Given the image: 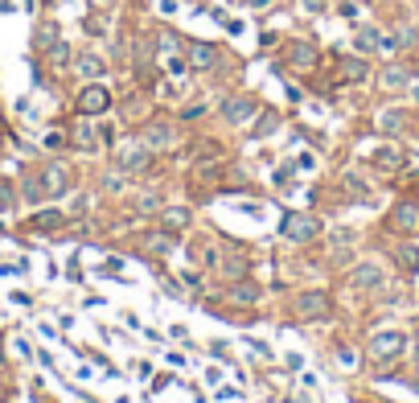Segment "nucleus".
I'll use <instances>...</instances> for the list:
<instances>
[{"mask_svg":"<svg viewBox=\"0 0 419 403\" xmlns=\"http://www.w3.org/2000/svg\"><path fill=\"white\" fill-rule=\"evenodd\" d=\"M255 115H259V99L255 95H230L222 103V124H230V128H243Z\"/></svg>","mask_w":419,"mask_h":403,"instance_id":"2","label":"nucleus"},{"mask_svg":"<svg viewBox=\"0 0 419 403\" xmlns=\"http://www.w3.org/2000/svg\"><path fill=\"white\" fill-rule=\"evenodd\" d=\"M304 8L309 12H325V0H304Z\"/></svg>","mask_w":419,"mask_h":403,"instance_id":"27","label":"nucleus"},{"mask_svg":"<svg viewBox=\"0 0 419 403\" xmlns=\"http://www.w3.org/2000/svg\"><path fill=\"white\" fill-rule=\"evenodd\" d=\"M354 49H358V54H374V49H383V33L370 29V25L354 29Z\"/></svg>","mask_w":419,"mask_h":403,"instance_id":"13","label":"nucleus"},{"mask_svg":"<svg viewBox=\"0 0 419 403\" xmlns=\"http://www.w3.org/2000/svg\"><path fill=\"white\" fill-rule=\"evenodd\" d=\"M33 222H37V231H53V227H62V222H66V218H62V214H53V210H49V214H37V218H33Z\"/></svg>","mask_w":419,"mask_h":403,"instance_id":"24","label":"nucleus"},{"mask_svg":"<svg viewBox=\"0 0 419 403\" xmlns=\"http://www.w3.org/2000/svg\"><path fill=\"white\" fill-rule=\"evenodd\" d=\"M379 124H383V132H387V128H391V132H399V128L407 124V115H403V111H383V115H379Z\"/></svg>","mask_w":419,"mask_h":403,"instance_id":"22","label":"nucleus"},{"mask_svg":"<svg viewBox=\"0 0 419 403\" xmlns=\"http://www.w3.org/2000/svg\"><path fill=\"white\" fill-rule=\"evenodd\" d=\"M407 78H411V74H407L403 66H387V70L379 74V87H383V91H399V87H407Z\"/></svg>","mask_w":419,"mask_h":403,"instance_id":"16","label":"nucleus"},{"mask_svg":"<svg viewBox=\"0 0 419 403\" xmlns=\"http://www.w3.org/2000/svg\"><path fill=\"white\" fill-rule=\"evenodd\" d=\"M251 8H272V0H247Z\"/></svg>","mask_w":419,"mask_h":403,"instance_id":"28","label":"nucleus"},{"mask_svg":"<svg viewBox=\"0 0 419 403\" xmlns=\"http://www.w3.org/2000/svg\"><path fill=\"white\" fill-rule=\"evenodd\" d=\"M374 165H379L383 173H395V169H403V152H399V148H379V152H374Z\"/></svg>","mask_w":419,"mask_h":403,"instance_id":"17","label":"nucleus"},{"mask_svg":"<svg viewBox=\"0 0 419 403\" xmlns=\"http://www.w3.org/2000/svg\"><path fill=\"white\" fill-rule=\"evenodd\" d=\"M111 107V91L103 87V82H86L82 91H78V111L82 115H103Z\"/></svg>","mask_w":419,"mask_h":403,"instance_id":"4","label":"nucleus"},{"mask_svg":"<svg viewBox=\"0 0 419 403\" xmlns=\"http://www.w3.org/2000/svg\"><path fill=\"white\" fill-rule=\"evenodd\" d=\"M160 227H165V231H173V235H177V231H185V227H189V210H181V206H173V210H165V218H160Z\"/></svg>","mask_w":419,"mask_h":403,"instance_id":"19","label":"nucleus"},{"mask_svg":"<svg viewBox=\"0 0 419 403\" xmlns=\"http://www.w3.org/2000/svg\"><path fill=\"white\" fill-rule=\"evenodd\" d=\"M173 140H177L173 124H148V128H144V144H148V148H169Z\"/></svg>","mask_w":419,"mask_h":403,"instance_id":"12","label":"nucleus"},{"mask_svg":"<svg viewBox=\"0 0 419 403\" xmlns=\"http://www.w3.org/2000/svg\"><path fill=\"white\" fill-rule=\"evenodd\" d=\"M342 74H346V78H354V82H362V78H366V74H370V66H366V62H362V58H350V62H346V66H342Z\"/></svg>","mask_w":419,"mask_h":403,"instance_id":"20","label":"nucleus"},{"mask_svg":"<svg viewBox=\"0 0 419 403\" xmlns=\"http://www.w3.org/2000/svg\"><path fill=\"white\" fill-rule=\"evenodd\" d=\"M317 231H321V222L313 214H284V222H280V235L288 243H309V239H317Z\"/></svg>","mask_w":419,"mask_h":403,"instance_id":"3","label":"nucleus"},{"mask_svg":"<svg viewBox=\"0 0 419 403\" xmlns=\"http://www.w3.org/2000/svg\"><path fill=\"white\" fill-rule=\"evenodd\" d=\"M185 54H189V66L193 70H214L226 54L218 49V45H210V41H185Z\"/></svg>","mask_w":419,"mask_h":403,"instance_id":"5","label":"nucleus"},{"mask_svg":"<svg viewBox=\"0 0 419 403\" xmlns=\"http://www.w3.org/2000/svg\"><path fill=\"white\" fill-rule=\"evenodd\" d=\"M403 350H407V338H403V334H379V338L370 342L374 362H395Z\"/></svg>","mask_w":419,"mask_h":403,"instance_id":"6","label":"nucleus"},{"mask_svg":"<svg viewBox=\"0 0 419 403\" xmlns=\"http://www.w3.org/2000/svg\"><path fill=\"white\" fill-rule=\"evenodd\" d=\"M226 301H230V305H255V301H259V288L243 280V284H235V288L226 292Z\"/></svg>","mask_w":419,"mask_h":403,"instance_id":"18","label":"nucleus"},{"mask_svg":"<svg viewBox=\"0 0 419 403\" xmlns=\"http://www.w3.org/2000/svg\"><path fill=\"white\" fill-rule=\"evenodd\" d=\"M148 161H152V148L140 144V148H128V152L119 148V161L115 165H119V173H140V169H148Z\"/></svg>","mask_w":419,"mask_h":403,"instance_id":"9","label":"nucleus"},{"mask_svg":"<svg viewBox=\"0 0 419 403\" xmlns=\"http://www.w3.org/2000/svg\"><path fill=\"white\" fill-rule=\"evenodd\" d=\"M53 41H58V29H53V25H45V29H37V45H41V49H49Z\"/></svg>","mask_w":419,"mask_h":403,"instance_id":"26","label":"nucleus"},{"mask_svg":"<svg viewBox=\"0 0 419 403\" xmlns=\"http://www.w3.org/2000/svg\"><path fill=\"white\" fill-rule=\"evenodd\" d=\"M329 313V297L321 288H309V292H296L292 297V317L296 321H321Z\"/></svg>","mask_w":419,"mask_h":403,"instance_id":"1","label":"nucleus"},{"mask_svg":"<svg viewBox=\"0 0 419 403\" xmlns=\"http://www.w3.org/2000/svg\"><path fill=\"white\" fill-rule=\"evenodd\" d=\"M103 140H107V132H99L95 124H78V128H74V144H78V148H91V152H95Z\"/></svg>","mask_w":419,"mask_h":403,"instance_id":"14","label":"nucleus"},{"mask_svg":"<svg viewBox=\"0 0 419 403\" xmlns=\"http://www.w3.org/2000/svg\"><path fill=\"white\" fill-rule=\"evenodd\" d=\"M66 185H70V173H66V165H45V169H41V189H45L49 198L66 194Z\"/></svg>","mask_w":419,"mask_h":403,"instance_id":"10","label":"nucleus"},{"mask_svg":"<svg viewBox=\"0 0 419 403\" xmlns=\"http://www.w3.org/2000/svg\"><path fill=\"white\" fill-rule=\"evenodd\" d=\"M391 218H395V227H399V231H416V227H419V206H416V202H399Z\"/></svg>","mask_w":419,"mask_h":403,"instance_id":"15","label":"nucleus"},{"mask_svg":"<svg viewBox=\"0 0 419 403\" xmlns=\"http://www.w3.org/2000/svg\"><path fill=\"white\" fill-rule=\"evenodd\" d=\"M383 280H387V272H383L379 264H358V268L350 272V288H358V292L383 288Z\"/></svg>","mask_w":419,"mask_h":403,"instance_id":"7","label":"nucleus"},{"mask_svg":"<svg viewBox=\"0 0 419 403\" xmlns=\"http://www.w3.org/2000/svg\"><path fill=\"white\" fill-rule=\"evenodd\" d=\"M45 4H53V0H45Z\"/></svg>","mask_w":419,"mask_h":403,"instance_id":"30","label":"nucleus"},{"mask_svg":"<svg viewBox=\"0 0 419 403\" xmlns=\"http://www.w3.org/2000/svg\"><path fill=\"white\" fill-rule=\"evenodd\" d=\"M91 4H99V8H111V4H115V0H91Z\"/></svg>","mask_w":419,"mask_h":403,"instance_id":"29","label":"nucleus"},{"mask_svg":"<svg viewBox=\"0 0 419 403\" xmlns=\"http://www.w3.org/2000/svg\"><path fill=\"white\" fill-rule=\"evenodd\" d=\"M49 62L62 70V66L70 62V45H66V41H53V45H49Z\"/></svg>","mask_w":419,"mask_h":403,"instance_id":"21","label":"nucleus"},{"mask_svg":"<svg viewBox=\"0 0 419 403\" xmlns=\"http://www.w3.org/2000/svg\"><path fill=\"white\" fill-rule=\"evenodd\" d=\"M74 70H78L86 82H99V78L107 74V62H103L99 54H78V58H74Z\"/></svg>","mask_w":419,"mask_h":403,"instance_id":"11","label":"nucleus"},{"mask_svg":"<svg viewBox=\"0 0 419 403\" xmlns=\"http://www.w3.org/2000/svg\"><path fill=\"white\" fill-rule=\"evenodd\" d=\"M284 58H288L296 70H313L321 54H317V45H309V41H288V45H284Z\"/></svg>","mask_w":419,"mask_h":403,"instance_id":"8","label":"nucleus"},{"mask_svg":"<svg viewBox=\"0 0 419 403\" xmlns=\"http://www.w3.org/2000/svg\"><path fill=\"white\" fill-rule=\"evenodd\" d=\"M156 41H160V49H165V54H177V49H181V41L173 37V29H160V37H156Z\"/></svg>","mask_w":419,"mask_h":403,"instance_id":"25","label":"nucleus"},{"mask_svg":"<svg viewBox=\"0 0 419 403\" xmlns=\"http://www.w3.org/2000/svg\"><path fill=\"white\" fill-rule=\"evenodd\" d=\"M276 128H280V115H276V111H263V115H259V128H255V136H272Z\"/></svg>","mask_w":419,"mask_h":403,"instance_id":"23","label":"nucleus"}]
</instances>
